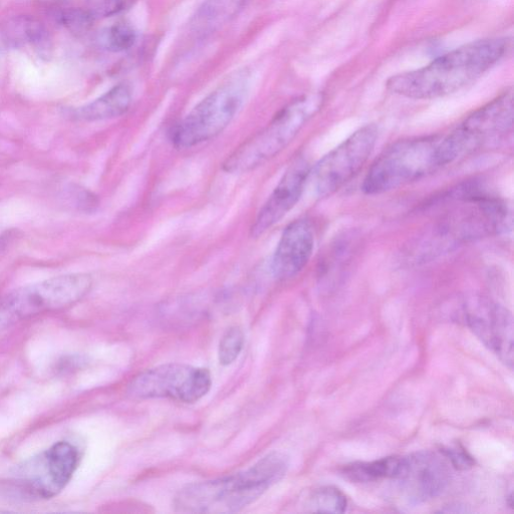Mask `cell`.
Returning <instances> with one entry per match:
<instances>
[{"mask_svg": "<svg viewBox=\"0 0 514 514\" xmlns=\"http://www.w3.org/2000/svg\"><path fill=\"white\" fill-rule=\"evenodd\" d=\"M252 0H208L201 8L195 26L202 30H214L234 19Z\"/></svg>", "mask_w": 514, "mask_h": 514, "instance_id": "2e32d148", "label": "cell"}, {"mask_svg": "<svg viewBox=\"0 0 514 514\" xmlns=\"http://www.w3.org/2000/svg\"><path fill=\"white\" fill-rule=\"evenodd\" d=\"M402 465V457H385L372 462L347 465L343 474L354 482H372L384 478L396 479Z\"/></svg>", "mask_w": 514, "mask_h": 514, "instance_id": "e0dca14e", "label": "cell"}, {"mask_svg": "<svg viewBox=\"0 0 514 514\" xmlns=\"http://www.w3.org/2000/svg\"><path fill=\"white\" fill-rule=\"evenodd\" d=\"M137 40L134 29L125 23L116 24L103 31L98 42L100 46L113 53L124 52L131 49Z\"/></svg>", "mask_w": 514, "mask_h": 514, "instance_id": "d6986e66", "label": "cell"}, {"mask_svg": "<svg viewBox=\"0 0 514 514\" xmlns=\"http://www.w3.org/2000/svg\"><path fill=\"white\" fill-rule=\"evenodd\" d=\"M309 162L300 157L286 171L263 208L257 214L250 234L259 238L279 223L299 202L310 178Z\"/></svg>", "mask_w": 514, "mask_h": 514, "instance_id": "4fadbf2b", "label": "cell"}, {"mask_svg": "<svg viewBox=\"0 0 514 514\" xmlns=\"http://www.w3.org/2000/svg\"><path fill=\"white\" fill-rule=\"evenodd\" d=\"M243 345L244 335L242 330L238 327L228 329L219 343V363L223 366L232 364L241 353Z\"/></svg>", "mask_w": 514, "mask_h": 514, "instance_id": "ffe728a7", "label": "cell"}, {"mask_svg": "<svg viewBox=\"0 0 514 514\" xmlns=\"http://www.w3.org/2000/svg\"><path fill=\"white\" fill-rule=\"evenodd\" d=\"M472 332L499 360L512 369L514 327L511 313L485 298H471L464 306Z\"/></svg>", "mask_w": 514, "mask_h": 514, "instance_id": "8fae6325", "label": "cell"}, {"mask_svg": "<svg viewBox=\"0 0 514 514\" xmlns=\"http://www.w3.org/2000/svg\"><path fill=\"white\" fill-rule=\"evenodd\" d=\"M80 461L78 449L61 441L20 466L17 477L31 494L50 499L72 479Z\"/></svg>", "mask_w": 514, "mask_h": 514, "instance_id": "30bf717a", "label": "cell"}, {"mask_svg": "<svg viewBox=\"0 0 514 514\" xmlns=\"http://www.w3.org/2000/svg\"><path fill=\"white\" fill-rule=\"evenodd\" d=\"M508 49L506 39H487L467 44L428 66L392 77L387 89L414 100H431L454 94L492 68Z\"/></svg>", "mask_w": 514, "mask_h": 514, "instance_id": "6da1fadb", "label": "cell"}, {"mask_svg": "<svg viewBox=\"0 0 514 514\" xmlns=\"http://www.w3.org/2000/svg\"><path fill=\"white\" fill-rule=\"evenodd\" d=\"M132 103L131 90L118 85L94 102L78 109L76 118L87 122L114 119L128 112Z\"/></svg>", "mask_w": 514, "mask_h": 514, "instance_id": "9a60e30c", "label": "cell"}, {"mask_svg": "<svg viewBox=\"0 0 514 514\" xmlns=\"http://www.w3.org/2000/svg\"><path fill=\"white\" fill-rule=\"evenodd\" d=\"M289 466L285 454L273 452L244 471L185 486L175 496L174 508L184 513L238 512L280 482Z\"/></svg>", "mask_w": 514, "mask_h": 514, "instance_id": "7a4b0ae2", "label": "cell"}, {"mask_svg": "<svg viewBox=\"0 0 514 514\" xmlns=\"http://www.w3.org/2000/svg\"><path fill=\"white\" fill-rule=\"evenodd\" d=\"M321 93L302 96L286 106L261 132L244 141L223 163L228 173H243L278 156L322 109Z\"/></svg>", "mask_w": 514, "mask_h": 514, "instance_id": "3957f363", "label": "cell"}, {"mask_svg": "<svg viewBox=\"0 0 514 514\" xmlns=\"http://www.w3.org/2000/svg\"><path fill=\"white\" fill-rule=\"evenodd\" d=\"M63 25L74 34H84L94 24V16L84 10H70L61 17Z\"/></svg>", "mask_w": 514, "mask_h": 514, "instance_id": "44dd1931", "label": "cell"}, {"mask_svg": "<svg viewBox=\"0 0 514 514\" xmlns=\"http://www.w3.org/2000/svg\"><path fill=\"white\" fill-rule=\"evenodd\" d=\"M348 506L346 495L333 486L315 489L306 500V508L310 512L344 513Z\"/></svg>", "mask_w": 514, "mask_h": 514, "instance_id": "ac0fdd59", "label": "cell"}, {"mask_svg": "<svg viewBox=\"0 0 514 514\" xmlns=\"http://www.w3.org/2000/svg\"><path fill=\"white\" fill-rule=\"evenodd\" d=\"M247 88L246 76L239 74L208 95L174 128V146L192 148L222 133L240 110Z\"/></svg>", "mask_w": 514, "mask_h": 514, "instance_id": "5b68a950", "label": "cell"}, {"mask_svg": "<svg viewBox=\"0 0 514 514\" xmlns=\"http://www.w3.org/2000/svg\"><path fill=\"white\" fill-rule=\"evenodd\" d=\"M378 134L377 126L366 125L317 163L310 175L320 197L333 195L362 170L374 151Z\"/></svg>", "mask_w": 514, "mask_h": 514, "instance_id": "9c48e42d", "label": "cell"}, {"mask_svg": "<svg viewBox=\"0 0 514 514\" xmlns=\"http://www.w3.org/2000/svg\"><path fill=\"white\" fill-rule=\"evenodd\" d=\"M443 455L452 466L459 470H467L474 465L471 455L460 445L447 447L443 451Z\"/></svg>", "mask_w": 514, "mask_h": 514, "instance_id": "7402d4cb", "label": "cell"}, {"mask_svg": "<svg viewBox=\"0 0 514 514\" xmlns=\"http://www.w3.org/2000/svg\"><path fill=\"white\" fill-rule=\"evenodd\" d=\"M211 384L207 369L166 364L136 376L129 384L128 394L135 399H170L191 404L202 399Z\"/></svg>", "mask_w": 514, "mask_h": 514, "instance_id": "52a82bcc", "label": "cell"}, {"mask_svg": "<svg viewBox=\"0 0 514 514\" xmlns=\"http://www.w3.org/2000/svg\"><path fill=\"white\" fill-rule=\"evenodd\" d=\"M136 0H106V15H115L130 9Z\"/></svg>", "mask_w": 514, "mask_h": 514, "instance_id": "603a6c76", "label": "cell"}, {"mask_svg": "<svg viewBox=\"0 0 514 514\" xmlns=\"http://www.w3.org/2000/svg\"><path fill=\"white\" fill-rule=\"evenodd\" d=\"M442 136L401 140L386 150L371 166L362 186L368 195L400 188L445 166L441 151Z\"/></svg>", "mask_w": 514, "mask_h": 514, "instance_id": "277c9868", "label": "cell"}, {"mask_svg": "<svg viewBox=\"0 0 514 514\" xmlns=\"http://www.w3.org/2000/svg\"><path fill=\"white\" fill-rule=\"evenodd\" d=\"M406 496L414 502H425L439 496L448 486L450 470L446 458L431 451L402 457L396 479Z\"/></svg>", "mask_w": 514, "mask_h": 514, "instance_id": "7c38bea8", "label": "cell"}, {"mask_svg": "<svg viewBox=\"0 0 514 514\" xmlns=\"http://www.w3.org/2000/svg\"><path fill=\"white\" fill-rule=\"evenodd\" d=\"M315 247V231L307 218L293 221L284 230L277 246L274 260V276L287 281L298 276L308 266Z\"/></svg>", "mask_w": 514, "mask_h": 514, "instance_id": "5bb4252c", "label": "cell"}, {"mask_svg": "<svg viewBox=\"0 0 514 514\" xmlns=\"http://www.w3.org/2000/svg\"><path fill=\"white\" fill-rule=\"evenodd\" d=\"M513 126V93H503L466 118L453 132L442 136L444 165L453 163L486 142L508 133Z\"/></svg>", "mask_w": 514, "mask_h": 514, "instance_id": "8992f818", "label": "cell"}, {"mask_svg": "<svg viewBox=\"0 0 514 514\" xmlns=\"http://www.w3.org/2000/svg\"><path fill=\"white\" fill-rule=\"evenodd\" d=\"M92 287L93 280L86 274L57 277L15 291L4 308L11 317L27 319L67 309L84 299Z\"/></svg>", "mask_w": 514, "mask_h": 514, "instance_id": "ba28073f", "label": "cell"}]
</instances>
